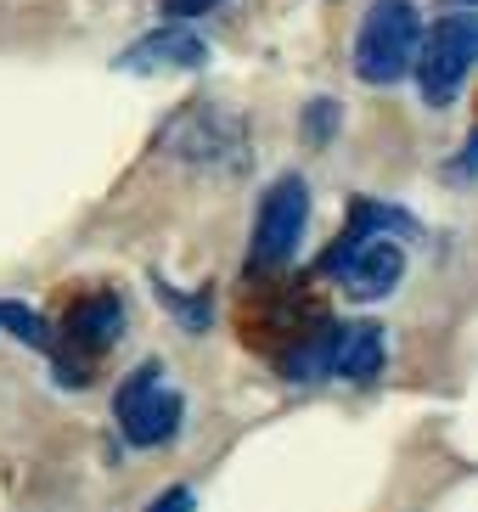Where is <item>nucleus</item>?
<instances>
[{"label":"nucleus","mask_w":478,"mask_h":512,"mask_svg":"<svg viewBox=\"0 0 478 512\" xmlns=\"http://www.w3.org/2000/svg\"><path fill=\"white\" fill-rule=\"evenodd\" d=\"M456 6H473V0H456Z\"/></svg>","instance_id":"nucleus-12"},{"label":"nucleus","mask_w":478,"mask_h":512,"mask_svg":"<svg viewBox=\"0 0 478 512\" xmlns=\"http://www.w3.org/2000/svg\"><path fill=\"white\" fill-rule=\"evenodd\" d=\"M0 332L23 338L29 349H45V344H51V327H45V316L34 310V304H17V299H0Z\"/></svg>","instance_id":"nucleus-8"},{"label":"nucleus","mask_w":478,"mask_h":512,"mask_svg":"<svg viewBox=\"0 0 478 512\" xmlns=\"http://www.w3.org/2000/svg\"><path fill=\"white\" fill-rule=\"evenodd\" d=\"M338 119H344V113H338V102H327V96H321V102L304 107V136H310L315 147H327L332 130H338Z\"/></svg>","instance_id":"nucleus-9"},{"label":"nucleus","mask_w":478,"mask_h":512,"mask_svg":"<svg viewBox=\"0 0 478 512\" xmlns=\"http://www.w3.org/2000/svg\"><path fill=\"white\" fill-rule=\"evenodd\" d=\"M389 355V332L377 321H338V344H332V377L344 383H372Z\"/></svg>","instance_id":"nucleus-7"},{"label":"nucleus","mask_w":478,"mask_h":512,"mask_svg":"<svg viewBox=\"0 0 478 512\" xmlns=\"http://www.w3.org/2000/svg\"><path fill=\"white\" fill-rule=\"evenodd\" d=\"M422 17L411 0H372L355 29V74L366 85H400L417 62Z\"/></svg>","instance_id":"nucleus-1"},{"label":"nucleus","mask_w":478,"mask_h":512,"mask_svg":"<svg viewBox=\"0 0 478 512\" xmlns=\"http://www.w3.org/2000/svg\"><path fill=\"white\" fill-rule=\"evenodd\" d=\"M147 512H197V496L186 490V484H175V490H164V496L152 501Z\"/></svg>","instance_id":"nucleus-10"},{"label":"nucleus","mask_w":478,"mask_h":512,"mask_svg":"<svg viewBox=\"0 0 478 512\" xmlns=\"http://www.w3.org/2000/svg\"><path fill=\"white\" fill-rule=\"evenodd\" d=\"M113 417H119V428H124L130 445L158 451V445H169V439L180 434L186 400L164 383V366L147 361V366H135V372L119 383V394H113Z\"/></svg>","instance_id":"nucleus-4"},{"label":"nucleus","mask_w":478,"mask_h":512,"mask_svg":"<svg viewBox=\"0 0 478 512\" xmlns=\"http://www.w3.org/2000/svg\"><path fill=\"white\" fill-rule=\"evenodd\" d=\"M220 0H164V17H175V23H186V17H203L214 12Z\"/></svg>","instance_id":"nucleus-11"},{"label":"nucleus","mask_w":478,"mask_h":512,"mask_svg":"<svg viewBox=\"0 0 478 512\" xmlns=\"http://www.w3.org/2000/svg\"><path fill=\"white\" fill-rule=\"evenodd\" d=\"M304 226H310V186L304 175H282L270 181L265 197H259V220H254V242H248V271L254 276H270L293 265L304 242Z\"/></svg>","instance_id":"nucleus-3"},{"label":"nucleus","mask_w":478,"mask_h":512,"mask_svg":"<svg viewBox=\"0 0 478 512\" xmlns=\"http://www.w3.org/2000/svg\"><path fill=\"white\" fill-rule=\"evenodd\" d=\"M209 62V46H203V34L180 29V23H169V29H152L141 34L130 51L119 57V74H197Z\"/></svg>","instance_id":"nucleus-5"},{"label":"nucleus","mask_w":478,"mask_h":512,"mask_svg":"<svg viewBox=\"0 0 478 512\" xmlns=\"http://www.w3.org/2000/svg\"><path fill=\"white\" fill-rule=\"evenodd\" d=\"M119 332H124V299L119 293H90V299L68 304V316H62V338H68L74 355H102Z\"/></svg>","instance_id":"nucleus-6"},{"label":"nucleus","mask_w":478,"mask_h":512,"mask_svg":"<svg viewBox=\"0 0 478 512\" xmlns=\"http://www.w3.org/2000/svg\"><path fill=\"white\" fill-rule=\"evenodd\" d=\"M473 57H478V23L473 12H450L439 17L434 29L417 40V91L428 107H450L462 96L467 74H473Z\"/></svg>","instance_id":"nucleus-2"}]
</instances>
